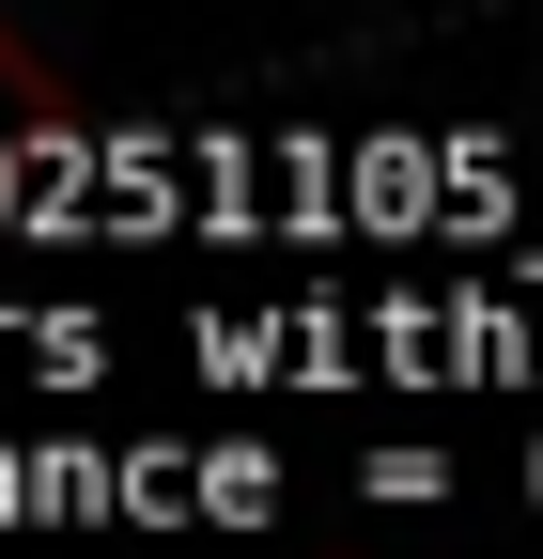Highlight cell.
I'll return each instance as SVG.
<instances>
[{
    "mask_svg": "<svg viewBox=\"0 0 543 559\" xmlns=\"http://www.w3.org/2000/svg\"><path fill=\"white\" fill-rule=\"evenodd\" d=\"M264 498H280V466H249V451H202V513H218V528H249Z\"/></svg>",
    "mask_w": 543,
    "mask_h": 559,
    "instance_id": "1",
    "label": "cell"
},
{
    "mask_svg": "<svg viewBox=\"0 0 543 559\" xmlns=\"http://www.w3.org/2000/svg\"><path fill=\"white\" fill-rule=\"evenodd\" d=\"M528 481H543V451H528Z\"/></svg>",
    "mask_w": 543,
    "mask_h": 559,
    "instance_id": "2",
    "label": "cell"
}]
</instances>
